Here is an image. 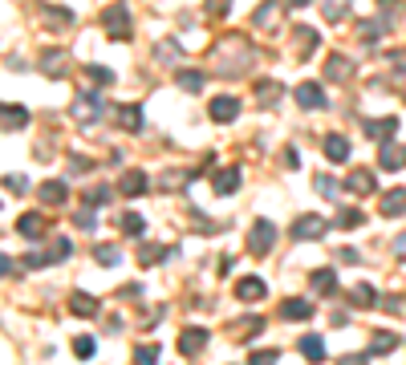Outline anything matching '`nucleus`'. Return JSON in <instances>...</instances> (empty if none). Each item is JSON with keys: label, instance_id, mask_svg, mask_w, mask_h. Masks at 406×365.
I'll return each instance as SVG.
<instances>
[{"label": "nucleus", "instance_id": "f257e3e1", "mask_svg": "<svg viewBox=\"0 0 406 365\" xmlns=\"http://www.w3.org/2000/svg\"><path fill=\"white\" fill-rule=\"evenodd\" d=\"M252 65V45L244 37H224L216 53H212V69L216 73H227V78H240L244 69Z\"/></svg>", "mask_w": 406, "mask_h": 365}, {"label": "nucleus", "instance_id": "f03ea898", "mask_svg": "<svg viewBox=\"0 0 406 365\" xmlns=\"http://www.w3.org/2000/svg\"><path fill=\"white\" fill-rule=\"evenodd\" d=\"M272 248H276V224L260 215V220L252 224V231H248V252H252V256H269Z\"/></svg>", "mask_w": 406, "mask_h": 365}, {"label": "nucleus", "instance_id": "7ed1b4c3", "mask_svg": "<svg viewBox=\"0 0 406 365\" xmlns=\"http://www.w3.org/2000/svg\"><path fill=\"white\" fill-rule=\"evenodd\" d=\"M102 21H106V33H110V37L131 41V8H126V4H110V8L102 12Z\"/></svg>", "mask_w": 406, "mask_h": 365}, {"label": "nucleus", "instance_id": "20e7f679", "mask_svg": "<svg viewBox=\"0 0 406 365\" xmlns=\"http://www.w3.org/2000/svg\"><path fill=\"white\" fill-rule=\"evenodd\" d=\"M325 231H329V220H321V215H301V220L293 224V239L305 244V239H321Z\"/></svg>", "mask_w": 406, "mask_h": 365}, {"label": "nucleus", "instance_id": "39448f33", "mask_svg": "<svg viewBox=\"0 0 406 365\" xmlns=\"http://www.w3.org/2000/svg\"><path fill=\"white\" fill-rule=\"evenodd\" d=\"M207 341H212V333H207L203 325H191V329H183V333H179V353H183V357H195Z\"/></svg>", "mask_w": 406, "mask_h": 365}, {"label": "nucleus", "instance_id": "423d86ee", "mask_svg": "<svg viewBox=\"0 0 406 365\" xmlns=\"http://www.w3.org/2000/svg\"><path fill=\"white\" fill-rule=\"evenodd\" d=\"M236 296L252 305V301H264V296H269V288H264V280H260V276H240V280H236Z\"/></svg>", "mask_w": 406, "mask_h": 365}, {"label": "nucleus", "instance_id": "0eeeda50", "mask_svg": "<svg viewBox=\"0 0 406 365\" xmlns=\"http://www.w3.org/2000/svg\"><path fill=\"white\" fill-rule=\"evenodd\" d=\"M398 134V118H370L365 122V138H374V142H390V138Z\"/></svg>", "mask_w": 406, "mask_h": 365}, {"label": "nucleus", "instance_id": "6e6552de", "mask_svg": "<svg viewBox=\"0 0 406 365\" xmlns=\"http://www.w3.org/2000/svg\"><path fill=\"white\" fill-rule=\"evenodd\" d=\"M49 228V215H41V211H29V215H21L16 220V231L25 235V239H41Z\"/></svg>", "mask_w": 406, "mask_h": 365}, {"label": "nucleus", "instance_id": "1a4fd4ad", "mask_svg": "<svg viewBox=\"0 0 406 365\" xmlns=\"http://www.w3.org/2000/svg\"><path fill=\"white\" fill-rule=\"evenodd\" d=\"M74 114H78V122H98L102 118V102L93 97V93H78V102H74Z\"/></svg>", "mask_w": 406, "mask_h": 365}, {"label": "nucleus", "instance_id": "9d476101", "mask_svg": "<svg viewBox=\"0 0 406 365\" xmlns=\"http://www.w3.org/2000/svg\"><path fill=\"white\" fill-rule=\"evenodd\" d=\"M297 106H301V110H321V106H325V90H321L317 82H301V86H297Z\"/></svg>", "mask_w": 406, "mask_h": 365}, {"label": "nucleus", "instance_id": "9b49d317", "mask_svg": "<svg viewBox=\"0 0 406 365\" xmlns=\"http://www.w3.org/2000/svg\"><path fill=\"white\" fill-rule=\"evenodd\" d=\"M378 167H382V171H403V167H406V146L386 142V146H382V154H378Z\"/></svg>", "mask_w": 406, "mask_h": 365}, {"label": "nucleus", "instance_id": "f8f14e48", "mask_svg": "<svg viewBox=\"0 0 406 365\" xmlns=\"http://www.w3.org/2000/svg\"><path fill=\"white\" fill-rule=\"evenodd\" d=\"M240 114V102L236 97H212V106H207V118L212 122H232Z\"/></svg>", "mask_w": 406, "mask_h": 365}, {"label": "nucleus", "instance_id": "ddd939ff", "mask_svg": "<svg viewBox=\"0 0 406 365\" xmlns=\"http://www.w3.org/2000/svg\"><path fill=\"white\" fill-rule=\"evenodd\" d=\"M382 215H386V220L406 215V187H394V191H386V195H382Z\"/></svg>", "mask_w": 406, "mask_h": 365}, {"label": "nucleus", "instance_id": "4468645a", "mask_svg": "<svg viewBox=\"0 0 406 365\" xmlns=\"http://www.w3.org/2000/svg\"><path fill=\"white\" fill-rule=\"evenodd\" d=\"M280 97H284V90H280V82H272V78H260V82H256V102H260L264 110H272V106H280Z\"/></svg>", "mask_w": 406, "mask_h": 365}, {"label": "nucleus", "instance_id": "2eb2a0df", "mask_svg": "<svg viewBox=\"0 0 406 365\" xmlns=\"http://www.w3.org/2000/svg\"><path fill=\"white\" fill-rule=\"evenodd\" d=\"M41 73H49V78H65V73H69V57H65L61 49H49L45 57H41Z\"/></svg>", "mask_w": 406, "mask_h": 365}, {"label": "nucleus", "instance_id": "dca6fc26", "mask_svg": "<svg viewBox=\"0 0 406 365\" xmlns=\"http://www.w3.org/2000/svg\"><path fill=\"white\" fill-rule=\"evenodd\" d=\"M280 317L284 320H309L313 317V305H309L305 296H289V301L280 305Z\"/></svg>", "mask_w": 406, "mask_h": 365}, {"label": "nucleus", "instance_id": "f3484780", "mask_svg": "<svg viewBox=\"0 0 406 365\" xmlns=\"http://www.w3.org/2000/svg\"><path fill=\"white\" fill-rule=\"evenodd\" d=\"M146 187H150L146 171H126V175H122V182H118V191H122V195H131V199L146 195Z\"/></svg>", "mask_w": 406, "mask_h": 365}, {"label": "nucleus", "instance_id": "a211bd4d", "mask_svg": "<svg viewBox=\"0 0 406 365\" xmlns=\"http://www.w3.org/2000/svg\"><path fill=\"white\" fill-rule=\"evenodd\" d=\"M325 158H329V163H346V158H350V138L325 134Z\"/></svg>", "mask_w": 406, "mask_h": 365}, {"label": "nucleus", "instance_id": "6ab92c4d", "mask_svg": "<svg viewBox=\"0 0 406 365\" xmlns=\"http://www.w3.org/2000/svg\"><path fill=\"white\" fill-rule=\"evenodd\" d=\"M325 78L329 82H350L354 78V61L350 57H329L325 61Z\"/></svg>", "mask_w": 406, "mask_h": 365}, {"label": "nucleus", "instance_id": "aec40b11", "mask_svg": "<svg viewBox=\"0 0 406 365\" xmlns=\"http://www.w3.org/2000/svg\"><path fill=\"white\" fill-rule=\"evenodd\" d=\"M394 349H398V337L382 329V333L370 337V349H365V353H370V357H386V353H394Z\"/></svg>", "mask_w": 406, "mask_h": 365}, {"label": "nucleus", "instance_id": "412c9836", "mask_svg": "<svg viewBox=\"0 0 406 365\" xmlns=\"http://www.w3.org/2000/svg\"><path fill=\"white\" fill-rule=\"evenodd\" d=\"M309 284H313L317 296H333V288H337V272H333V268H317V272L309 276Z\"/></svg>", "mask_w": 406, "mask_h": 365}, {"label": "nucleus", "instance_id": "4be33fe9", "mask_svg": "<svg viewBox=\"0 0 406 365\" xmlns=\"http://www.w3.org/2000/svg\"><path fill=\"white\" fill-rule=\"evenodd\" d=\"M276 21H280V4H276V0H264V4L252 12V25H256V29H272Z\"/></svg>", "mask_w": 406, "mask_h": 365}, {"label": "nucleus", "instance_id": "5701e85b", "mask_svg": "<svg viewBox=\"0 0 406 365\" xmlns=\"http://www.w3.org/2000/svg\"><path fill=\"white\" fill-rule=\"evenodd\" d=\"M69 313L74 317H98V301H93L90 292H74L69 296Z\"/></svg>", "mask_w": 406, "mask_h": 365}, {"label": "nucleus", "instance_id": "b1692460", "mask_svg": "<svg viewBox=\"0 0 406 365\" xmlns=\"http://www.w3.org/2000/svg\"><path fill=\"white\" fill-rule=\"evenodd\" d=\"M25 122H29V110H25V106H0V126H4V130H12V126L21 130Z\"/></svg>", "mask_w": 406, "mask_h": 365}, {"label": "nucleus", "instance_id": "393cba45", "mask_svg": "<svg viewBox=\"0 0 406 365\" xmlns=\"http://www.w3.org/2000/svg\"><path fill=\"white\" fill-rule=\"evenodd\" d=\"M118 126H122L126 134H138V130H142V110H138V106H118Z\"/></svg>", "mask_w": 406, "mask_h": 365}, {"label": "nucleus", "instance_id": "a878e982", "mask_svg": "<svg viewBox=\"0 0 406 365\" xmlns=\"http://www.w3.org/2000/svg\"><path fill=\"white\" fill-rule=\"evenodd\" d=\"M297 345H301V353H305V357H309L313 365H321V362H325V341H321L317 333H309V337H301Z\"/></svg>", "mask_w": 406, "mask_h": 365}, {"label": "nucleus", "instance_id": "bb28decb", "mask_svg": "<svg viewBox=\"0 0 406 365\" xmlns=\"http://www.w3.org/2000/svg\"><path fill=\"white\" fill-rule=\"evenodd\" d=\"M175 82H179L187 93H199L203 86H207V78H203V69H179L175 73Z\"/></svg>", "mask_w": 406, "mask_h": 365}, {"label": "nucleus", "instance_id": "cd10ccee", "mask_svg": "<svg viewBox=\"0 0 406 365\" xmlns=\"http://www.w3.org/2000/svg\"><path fill=\"white\" fill-rule=\"evenodd\" d=\"M65 199H69V187L65 182H45L41 187V203H49V207H61Z\"/></svg>", "mask_w": 406, "mask_h": 365}, {"label": "nucleus", "instance_id": "c85d7f7f", "mask_svg": "<svg viewBox=\"0 0 406 365\" xmlns=\"http://www.w3.org/2000/svg\"><path fill=\"white\" fill-rule=\"evenodd\" d=\"M346 191H354V195H370V191H374V171H354V175L346 179Z\"/></svg>", "mask_w": 406, "mask_h": 365}, {"label": "nucleus", "instance_id": "c756f323", "mask_svg": "<svg viewBox=\"0 0 406 365\" xmlns=\"http://www.w3.org/2000/svg\"><path fill=\"white\" fill-rule=\"evenodd\" d=\"M321 12H325V21L341 25V16H350V0H321Z\"/></svg>", "mask_w": 406, "mask_h": 365}, {"label": "nucleus", "instance_id": "7c9ffc66", "mask_svg": "<svg viewBox=\"0 0 406 365\" xmlns=\"http://www.w3.org/2000/svg\"><path fill=\"white\" fill-rule=\"evenodd\" d=\"M236 187H240V167H227V171L216 175V191H220V195H232Z\"/></svg>", "mask_w": 406, "mask_h": 365}, {"label": "nucleus", "instance_id": "2f4dec72", "mask_svg": "<svg viewBox=\"0 0 406 365\" xmlns=\"http://www.w3.org/2000/svg\"><path fill=\"white\" fill-rule=\"evenodd\" d=\"M361 224H365V211H361V207H341L337 228H361Z\"/></svg>", "mask_w": 406, "mask_h": 365}, {"label": "nucleus", "instance_id": "473e14b6", "mask_svg": "<svg viewBox=\"0 0 406 365\" xmlns=\"http://www.w3.org/2000/svg\"><path fill=\"white\" fill-rule=\"evenodd\" d=\"M118 228L126 231V235H142V228H146V220H142L138 211H126V215L118 220Z\"/></svg>", "mask_w": 406, "mask_h": 365}, {"label": "nucleus", "instance_id": "72a5a7b5", "mask_svg": "<svg viewBox=\"0 0 406 365\" xmlns=\"http://www.w3.org/2000/svg\"><path fill=\"white\" fill-rule=\"evenodd\" d=\"M350 301H354V305H361V309H365V305H378V292H374V284H358V288L350 292Z\"/></svg>", "mask_w": 406, "mask_h": 365}, {"label": "nucleus", "instance_id": "f704fd0d", "mask_svg": "<svg viewBox=\"0 0 406 365\" xmlns=\"http://www.w3.org/2000/svg\"><path fill=\"white\" fill-rule=\"evenodd\" d=\"M93 260H98V264H102V268H110V264H118V260H122V252H118V248H114V244H102V248H98V252H93Z\"/></svg>", "mask_w": 406, "mask_h": 365}, {"label": "nucleus", "instance_id": "c9c22d12", "mask_svg": "<svg viewBox=\"0 0 406 365\" xmlns=\"http://www.w3.org/2000/svg\"><path fill=\"white\" fill-rule=\"evenodd\" d=\"M171 252L167 248H159V244H146L142 252H138V264H159V260H167Z\"/></svg>", "mask_w": 406, "mask_h": 365}, {"label": "nucleus", "instance_id": "e433bc0d", "mask_svg": "<svg viewBox=\"0 0 406 365\" xmlns=\"http://www.w3.org/2000/svg\"><path fill=\"white\" fill-rule=\"evenodd\" d=\"M317 41H321V37H317L313 29H305V25L297 29V49H301V57H305L309 49H317Z\"/></svg>", "mask_w": 406, "mask_h": 365}, {"label": "nucleus", "instance_id": "4c0bfd02", "mask_svg": "<svg viewBox=\"0 0 406 365\" xmlns=\"http://www.w3.org/2000/svg\"><path fill=\"white\" fill-rule=\"evenodd\" d=\"M74 228H78V231H93V228H98V215H93L90 207H78V215H74Z\"/></svg>", "mask_w": 406, "mask_h": 365}, {"label": "nucleus", "instance_id": "58836bf2", "mask_svg": "<svg viewBox=\"0 0 406 365\" xmlns=\"http://www.w3.org/2000/svg\"><path fill=\"white\" fill-rule=\"evenodd\" d=\"M135 365H159V345H138Z\"/></svg>", "mask_w": 406, "mask_h": 365}, {"label": "nucleus", "instance_id": "ea45409f", "mask_svg": "<svg viewBox=\"0 0 406 365\" xmlns=\"http://www.w3.org/2000/svg\"><path fill=\"white\" fill-rule=\"evenodd\" d=\"M69 252H74L69 239H53V252H45V256H49V264H61V260H69Z\"/></svg>", "mask_w": 406, "mask_h": 365}, {"label": "nucleus", "instance_id": "a19ab883", "mask_svg": "<svg viewBox=\"0 0 406 365\" xmlns=\"http://www.w3.org/2000/svg\"><path fill=\"white\" fill-rule=\"evenodd\" d=\"M86 78L98 82V86H114V73H110V69H102V65H86Z\"/></svg>", "mask_w": 406, "mask_h": 365}, {"label": "nucleus", "instance_id": "79ce46f5", "mask_svg": "<svg viewBox=\"0 0 406 365\" xmlns=\"http://www.w3.org/2000/svg\"><path fill=\"white\" fill-rule=\"evenodd\" d=\"M317 195H325V199H341V191H337V182L329 179V175H317Z\"/></svg>", "mask_w": 406, "mask_h": 365}, {"label": "nucleus", "instance_id": "37998d69", "mask_svg": "<svg viewBox=\"0 0 406 365\" xmlns=\"http://www.w3.org/2000/svg\"><path fill=\"white\" fill-rule=\"evenodd\" d=\"M93 349H98V341H93V337H78V341H74V353H78L82 362H90Z\"/></svg>", "mask_w": 406, "mask_h": 365}, {"label": "nucleus", "instance_id": "c03bdc74", "mask_svg": "<svg viewBox=\"0 0 406 365\" xmlns=\"http://www.w3.org/2000/svg\"><path fill=\"white\" fill-rule=\"evenodd\" d=\"M358 37L365 41V45H370V41L378 45V37H382V25H370V21H361V25H358Z\"/></svg>", "mask_w": 406, "mask_h": 365}, {"label": "nucleus", "instance_id": "a18cd8bd", "mask_svg": "<svg viewBox=\"0 0 406 365\" xmlns=\"http://www.w3.org/2000/svg\"><path fill=\"white\" fill-rule=\"evenodd\" d=\"M175 41H159V49H155V57H159V61H163V65H171V61H175Z\"/></svg>", "mask_w": 406, "mask_h": 365}, {"label": "nucleus", "instance_id": "49530a36", "mask_svg": "<svg viewBox=\"0 0 406 365\" xmlns=\"http://www.w3.org/2000/svg\"><path fill=\"white\" fill-rule=\"evenodd\" d=\"M4 187H8L12 195H25V191H29V179H25V175H8V179H4Z\"/></svg>", "mask_w": 406, "mask_h": 365}, {"label": "nucleus", "instance_id": "de8ad7c7", "mask_svg": "<svg viewBox=\"0 0 406 365\" xmlns=\"http://www.w3.org/2000/svg\"><path fill=\"white\" fill-rule=\"evenodd\" d=\"M227 8H232V0H207V16H227Z\"/></svg>", "mask_w": 406, "mask_h": 365}, {"label": "nucleus", "instance_id": "09e8293b", "mask_svg": "<svg viewBox=\"0 0 406 365\" xmlns=\"http://www.w3.org/2000/svg\"><path fill=\"white\" fill-rule=\"evenodd\" d=\"M110 199V187H93V191H86V203H106Z\"/></svg>", "mask_w": 406, "mask_h": 365}, {"label": "nucleus", "instance_id": "8fccbe9b", "mask_svg": "<svg viewBox=\"0 0 406 365\" xmlns=\"http://www.w3.org/2000/svg\"><path fill=\"white\" fill-rule=\"evenodd\" d=\"M248 365H276V349H264V353H252Z\"/></svg>", "mask_w": 406, "mask_h": 365}, {"label": "nucleus", "instance_id": "3c124183", "mask_svg": "<svg viewBox=\"0 0 406 365\" xmlns=\"http://www.w3.org/2000/svg\"><path fill=\"white\" fill-rule=\"evenodd\" d=\"M337 260H341V264H361V256L354 248H337Z\"/></svg>", "mask_w": 406, "mask_h": 365}, {"label": "nucleus", "instance_id": "603ef678", "mask_svg": "<svg viewBox=\"0 0 406 365\" xmlns=\"http://www.w3.org/2000/svg\"><path fill=\"white\" fill-rule=\"evenodd\" d=\"M382 309H386V313H403V296H386Z\"/></svg>", "mask_w": 406, "mask_h": 365}, {"label": "nucleus", "instance_id": "864d4df0", "mask_svg": "<svg viewBox=\"0 0 406 365\" xmlns=\"http://www.w3.org/2000/svg\"><path fill=\"white\" fill-rule=\"evenodd\" d=\"M337 365H365V357H358V353H346Z\"/></svg>", "mask_w": 406, "mask_h": 365}, {"label": "nucleus", "instance_id": "5fc2aeb1", "mask_svg": "<svg viewBox=\"0 0 406 365\" xmlns=\"http://www.w3.org/2000/svg\"><path fill=\"white\" fill-rule=\"evenodd\" d=\"M8 272H12V260H8V256L0 252V276H8Z\"/></svg>", "mask_w": 406, "mask_h": 365}, {"label": "nucleus", "instance_id": "6e6d98bb", "mask_svg": "<svg viewBox=\"0 0 406 365\" xmlns=\"http://www.w3.org/2000/svg\"><path fill=\"white\" fill-rule=\"evenodd\" d=\"M394 252H398V256H406V235H398V239H394Z\"/></svg>", "mask_w": 406, "mask_h": 365}, {"label": "nucleus", "instance_id": "4d7b16f0", "mask_svg": "<svg viewBox=\"0 0 406 365\" xmlns=\"http://www.w3.org/2000/svg\"><path fill=\"white\" fill-rule=\"evenodd\" d=\"M284 4H293V8H305V4H309V0H284Z\"/></svg>", "mask_w": 406, "mask_h": 365}, {"label": "nucleus", "instance_id": "13d9d810", "mask_svg": "<svg viewBox=\"0 0 406 365\" xmlns=\"http://www.w3.org/2000/svg\"><path fill=\"white\" fill-rule=\"evenodd\" d=\"M403 97H406V90H403Z\"/></svg>", "mask_w": 406, "mask_h": 365}]
</instances>
